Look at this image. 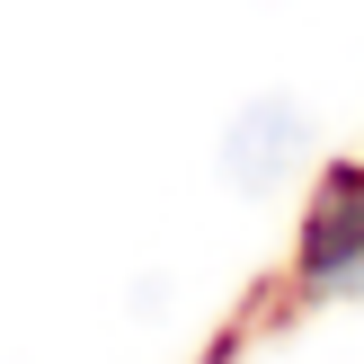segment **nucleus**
<instances>
[{
    "mask_svg": "<svg viewBox=\"0 0 364 364\" xmlns=\"http://www.w3.org/2000/svg\"><path fill=\"white\" fill-rule=\"evenodd\" d=\"M302 151H311V116H302L294 98H258V107H240L231 134H223V178L240 196H276L284 178L302 169Z\"/></svg>",
    "mask_w": 364,
    "mask_h": 364,
    "instance_id": "1",
    "label": "nucleus"
},
{
    "mask_svg": "<svg viewBox=\"0 0 364 364\" xmlns=\"http://www.w3.org/2000/svg\"><path fill=\"white\" fill-rule=\"evenodd\" d=\"M302 267L311 276H355L364 267V178L329 187V205L311 213V240H302Z\"/></svg>",
    "mask_w": 364,
    "mask_h": 364,
    "instance_id": "2",
    "label": "nucleus"
}]
</instances>
